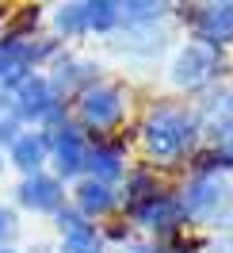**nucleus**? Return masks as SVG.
Segmentation results:
<instances>
[{
	"instance_id": "nucleus-16",
	"label": "nucleus",
	"mask_w": 233,
	"mask_h": 253,
	"mask_svg": "<svg viewBox=\"0 0 233 253\" xmlns=\"http://www.w3.org/2000/svg\"><path fill=\"white\" fill-rule=\"evenodd\" d=\"M157 12H161L157 4H126V19H149Z\"/></svg>"
},
{
	"instance_id": "nucleus-15",
	"label": "nucleus",
	"mask_w": 233,
	"mask_h": 253,
	"mask_svg": "<svg viewBox=\"0 0 233 253\" xmlns=\"http://www.w3.org/2000/svg\"><path fill=\"white\" fill-rule=\"evenodd\" d=\"M58 27H62L65 35L84 31V4H69V8H62V12H58Z\"/></svg>"
},
{
	"instance_id": "nucleus-8",
	"label": "nucleus",
	"mask_w": 233,
	"mask_h": 253,
	"mask_svg": "<svg viewBox=\"0 0 233 253\" xmlns=\"http://www.w3.org/2000/svg\"><path fill=\"white\" fill-rule=\"evenodd\" d=\"M19 200L34 211H58L62 207V188H58V180H50V176H27L23 180V188H19Z\"/></svg>"
},
{
	"instance_id": "nucleus-4",
	"label": "nucleus",
	"mask_w": 233,
	"mask_h": 253,
	"mask_svg": "<svg viewBox=\"0 0 233 253\" xmlns=\"http://www.w3.org/2000/svg\"><path fill=\"white\" fill-rule=\"evenodd\" d=\"M214 69H218V54L214 46H187L180 58H176V84L180 88H199V84H206V81L214 77Z\"/></svg>"
},
{
	"instance_id": "nucleus-3",
	"label": "nucleus",
	"mask_w": 233,
	"mask_h": 253,
	"mask_svg": "<svg viewBox=\"0 0 233 253\" xmlns=\"http://www.w3.org/2000/svg\"><path fill=\"white\" fill-rule=\"evenodd\" d=\"M16 115L23 119H46L58 115V92L42 77H23L16 84Z\"/></svg>"
},
{
	"instance_id": "nucleus-14",
	"label": "nucleus",
	"mask_w": 233,
	"mask_h": 253,
	"mask_svg": "<svg viewBox=\"0 0 233 253\" xmlns=\"http://www.w3.org/2000/svg\"><path fill=\"white\" fill-rule=\"evenodd\" d=\"M119 4H84V27H92V31H107L119 23Z\"/></svg>"
},
{
	"instance_id": "nucleus-19",
	"label": "nucleus",
	"mask_w": 233,
	"mask_h": 253,
	"mask_svg": "<svg viewBox=\"0 0 233 253\" xmlns=\"http://www.w3.org/2000/svg\"><path fill=\"white\" fill-rule=\"evenodd\" d=\"M138 253H157V250H138Z\"/></svg>"
},
{
	"instance_id": "nucleus-1",
	"label": "nucleus",
	"mask_w": 233,
	"mask_h": 253,
	"mask_svg": "<svg viewBox=\"0 0 233 253\" xmlns=\"http://www.w3.org/2000/svg\"><path fill=\"white\" fill-rule=\"evenodd\" d=\"M145 150L153 154V158H176V154H184L187 146L195 142V123L187 119L184 111L176 108H161L149 115V123H145Z\"/></svg>"
},
{
	"instance_id": "nucleus-5",
	"label": "nucleus",
	"mask_w": 233,
	"mask_h": 253,
	"mask_svg": "<svg viewBox=\"0 0 233 253\" xmlns=\"http://www.w3.org/2000/svg\"><path fill=\"white\" fill-rule=\"evenodd\" d=\"M134 219H138L141 226H153V230H176L180 219H184V204H176L172 196L153 192L149 200L134 204Z\"/></svg>"
},
{
	"instance_id": "nucleus-10",
	"label": "nucleus",
	"mask_w": 233,
	"mask_h": 253,
	"mask_svg": "<svg viewBox=\"0 0 233 253\" xmlns=\"http://www.w3.org/2000/svg\"><path fill=\"white\" fill-rule=\"evenodd\" d=\"M222 180L210 173H202L191 188H187V200H184V211L187 215H206V211H214L218 204H222Z\"/></svg>"
},
{
	"instance_id": "nucleus-6",
	"label": "nucleus",
	"mask_w": 233,
	"mask_h": 253,
	"mask_svg": "<svg viewBox=\"0 0 233 253\" xmlns=\"http://www.w3.org/2000/svg\"><path fill=\"white\" fill-rule=\"evenodd\" d=\"M195 31L206 42H230L233 39V4H206L195 12Z\"/></svg>"
},
{
	"instance_id": "nucleus-17",
	"label": "nucleus",
	"mask_w": 233,
	"mask_h": 253,
	"mask_svg": "<svg viewBox=\"0 0 233 253\" xmlns=\"http://www.w3.org/2000/svg\"><path fill=\"white\" fill-rule=\"evenodd\" d=\"M12 230H16V219H12V211H4V207H0V250H4V242L12 238Z\"/></svg>"
},
{
	"instance_id": "nucleus-12",
	"label": "nucleus",
	"mask_w": 233,
	"mask_h": 253,
	"mask_svg": "<svg viewBox=\"0 0 233 253\" xmlns=\"http://www.w3.org/2000/svg\"><path fill=\"white\" fill-rule=\"evenodd\" d=\"M46 150H50V138H42V134H23V138L12 142V158H16L19 169L34 173V169L46 161Z\"/></svg>"
},
{
	"instance_id": "nucleus-2",
	"label": "nucleus",
	"mask_w": 233,
	"mask_h": 253,
	"mask_svg": "<svg viewBox=\"0 0 233 253\" xmlns=\"http://www.w3.org/2000/svg\"><path fill=\"white\" fill-rule=\"evenodd\" d=\"M80 119L92 130H107L123 119V92L111 88V84H96V88H84L80 96Z\"/></svg>"
},
{
	"instance_id": "nucleus-18",
	"label": "nucleus",
	"mask_w": 233,
	"mask_h": 253,
	"mask_svg": "<svg viewBox=\"0 0 233 253\" xmlns=\"http://www.w3.org/2000/svg\"><path fill=\"white\" fill-rule=\"evenodd\" d=\"M12 130H16V123L0 115V142H16V134H12Z\"/></svg>"
},
{
	"instance_id": "nucleus-13",
	"label": "nucleus",
	"mask_w": 233,
	"mask_h": 253,
	"mask_svg": "<svg viewBox=\"0 0 233 253\" xmlns=\"http://www.w3.org/2000/svg\"><path fill=\"white\" fill-rule=\"evenodd\" d=\"M77 204L84 215H103V211H111L115 207V196H111L107 184H100V180H84L77 188Z\"/></svg>"
},
{
	"instance_id": "nucleus-9",
	"label": "nucleus",
	"mask_w": 233,
	"mask_h": 253,
	"mask_svg": "<svg viewBox=\"0 0 233 253\" xmlns=\"http://www.w3.org/2000/svg\"><path fill=\"white\" fill-rule=\"evenodd\" d=\"M54 158H58V169H62L65 176L77 173L80 165H84V158H88L80 130H73V126H62V130H58V138H54Z\"/></svg>"
},
{
	"instance_id": "nucleus-11",
	"label": "nucleus",
	"mask_w": 233,
	"mask_h": 253,
	"mask_svg": "<svg viewBox=\"0 0 233 253\" xmlns=\"http://www.w3.org/2000/svg\"><path fill=\"white\" fill-rule=\"evenodd\" d=\"M84 165L92 169V180L107 184V180H115V176L123 173V150H119V146H92L88 158H84Z\"/></svg>"
},
{
	"instance_id": "nucleus-20",
	"label": "nucleus",
	"mask_w": 233,
	"mask_h": 253,
	"mask_svg": "<svg viewBox=\"0 0 233 253\" xmlns=\"http://www.w3.org/2000/svg\"><path fill=\"white\" fill-rule=\"evenodd\" d=\"M0 253H12V250H0Z\"/></svg>"
},
{
	"instance_id": "nucleus-7",
	"label": "nucleus",
	"mask_w": 233,
	"mask_h": 253,
	"mask_svg": "<svg viewBox=\"0 0 233 253\" xmlns=\"http://www.w3.org/2000/svg\"><path fill=\"white\" fill-rule=\"evenodd\" d=\"M62 234H65V253H100L96 226L84 222L77 211H62Z\"/></svg>"
}]
</instances>
